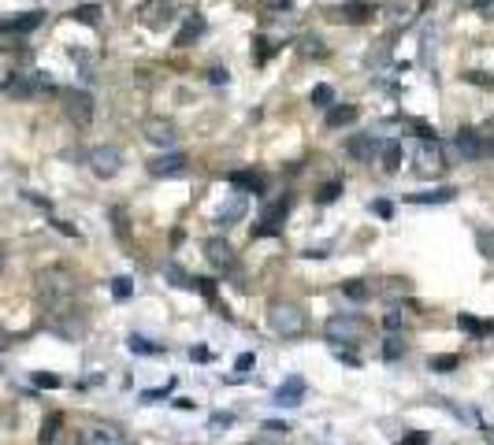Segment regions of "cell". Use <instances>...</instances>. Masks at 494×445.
Masks as SVG:
<instances>
[{
    "instance_id": "obj_29",
    "label": "cell",
    "mask_w": 494,
    "mask_h": 445,
    "mask_svg": "<svg viewBox=\"0 0 494 445\" xmlns=\"http://www.w3.org/2000/svg\"><path fill=\"white\" fill-rule=\"evenodd\" d=\"M342 293H346L349 300H368V297H372V290L364 286V279H349V282H342Z\"/></svg>"
},
{
    "instance_id": "obj_10",
    "label": "cell",
    "mask_w": 494,
    "mask_h": 445,
    "mask_svg": "<svg viewBox=\"0 0 494 445\" xmlns=\"http://www.w3.org/2000/svg\"><path fill=\"white\" fill-rule=\"evenodd\" d=\"M375 11H379V8H375L372 0H346V4H338V8H334V19H338V22H353V26H357V22H368Z\"/></svg>"
},
{
    "instance_id": "obj_39",
    "label": "cell",
    "mask_w": 494,
    "mask_h": 445,
    "mask_svg": "<svg viewBox=\"0 0 494 445\" xmlns=\"http://www.w3.org/2000/svg\"><path fill=\"white\" fill-rule=\"evenodd\" d=\"M190 286H193V290H201L208 300H216V282L212 279H190Z\"/></svg>"
},
{
    "instance_id": "obj_35",
    "label": "cell",
    "mask_w": 494,
    "mask_h": 445,
    "mask_svg": "<svg viewBox=\"0 0 494 445\" xmlns=\"http://www.w3.org/2000/svg\"><path fill=\"white\" fill-rule=\"evenodd\" d=\"M457 364H461V357L446 352V357H431V360H427V368H431V371H453Z\"/></svg>"
},
{
    "instance_id": "obj_30",
    "label": "cell",
    "mask_w": 494,
    "mask_h": 445,
    "mask_svg": "<svg viewBox=\"0 0 494 445\" xmlns=\"http://www.w3.org/2000/svg\"><path fill=\"white\" fill-rule=\"evenodd\" d=\"M379 293H383V297H390V300L409 297V282H405V279H386V286H379Z\"/></svg>"
},
{
    "instance_id": "obj_32",
    "label": "cell",
    "mask_w": 494,
    "mask_h": 445,
    "mask_svg": "<svg viewBox=\"0 0 494 445\" xmlns=\"http://www.w3.org/2000/svg\"><path fill=\"white\" fill-rule=\"evenodd\" d=\"M401 357H405V342L398 334H390L383 342V360H401Z\"/></svg>"
},
{
    "instance_id": "obj_46",
    "label": "cell",
    "mask_w": 494,
    "mask_h": 445,
    "mask_svg": "<svg viewBox=\"0 0 494 445\" xmlns=\"http://www.w3.org/2000/svg\"><path fill=\"white\" fill-rule=\"evenodd\" d=\"M405 445H427V434L424 430H412V434H405Z\"/></svg>"
},
{
    "instance_id": "obj_34",
    "label": "cell",
    "mask_w": 494,
    "mask_h": 445,
    "mask_svg": "<svg viewBox=\"0 0 494 445\" xmlns=\"http://www.w3.org/2000/svg\"><path fill=\"white\" fill-rule=\"evenodd\" d=\"M338 193H342V182H327V186L316 190V204H334Z\"/></svg>"
},
{
    "instance_id": "obj_49",
    "label": "cell",
    "mask_w": 494,
    "mask_h": 445,
    "mask_svg": "<svg viewBox=\"0 0 494 445\" xmlns=\"http://www.w3.org/2000/svg\"><path fill=\"white\" fill-rule=\"evenodd\" d=\"M264 430H271V434H286L290 427H286V423H264Z\"/></svg>"
},
{
    "instance_id": "obj_51",
    "label": "cell",
    "mask_w": 494,
    "mask_h": 445,
    "mask_svg": "<svg viewBox=\"0 0 494 445\" xmlns=\"http://www.w3.org/2000/svg\"><path fill=\"white\" fill-rule=\"evenodd\" d=\"M264 4H268V8H286L290 0H264Z\"/></svg>"
},
{
    "instance_id": "obj_6",
    "label": "cell",
    "mask_w": 494,
    "mask_h": 445,
    "mask_svg": "<svg viewBox=\"0 0 494 445\" xmlns=\"http://www.w3.org/2000/svg\"><path fill=\"white\" fill-rule=\"evenodd\" d=\"M175 11H178V0H141L138 19L145 22L149 30H164L167 22H175Z\"/></svg>"
},
{
    "instance_id": "obj_41",
    "label": "cell",
    "mask_w": 494,
    "mask_h": 445,
    "mask_svg": "<svg viewBox=\"0 0 494 445\" xmlns=\"http://www.w3.org/2000/svg\"><path fill=\"white\" fill-rule=\"evenodd\" d=\"M401 323H405V319H401V312H398V308L383 316V326H386V331H401Z\"/></svg>"
},
{
    "instance_id": "obj_48",
    "label": "cell",
    "mask_w": 494,
    "mask_h": 445,
    "mask_svg": "<svg viewBox=\"0 0 494 445\" xmlns=\"http://www.w3.org/2000/svg\"><path fill=\"white\" fill-rule=\"evenodd\" d=\"M338 360H342V364H349V368H357V357H353V352H346V349H338Z\"/></svg>"
},
{
    "instance_id": "obj_16",
    "label": "cell",
    "mask_w": 494,
    "mask_h": 445,
    "mask_svg": "<svg viewBox=\"0 0 494 445\" xmlns=\"http://www.w3.org/2000/svg\"><path fill=\"white\" fill-rule=\"evenodd\" d=\"M201 34H204V19L197 15V11H193V15H186V22H182V30L175 34V45H178V48H186V45L197 41Z\"/></svg>"
},
{
    "instance_id": "obj_20",
    "label": "cell",
    "mask_w": 494,
    "mask_h": 445,
    "mask_svg": "<svg viewBox=\"0 0 494 445\" xmlns=\"http://www.w3.org/2000/svg\"><path fill=\"white\" fill-rule=\"evenodd\" d=\"M349 123H357V104H334V108L327 112V126L331 130H342Z\"/></svg>"
},
{
    "instance_id": "obj_2",
    "label": "cell",
    "mask_w": 494,
    "mask_h": 445,
    "mask_svg": "<svg viewBox=\"0 0 494 445\" xmlns=\"http://www.w3.org/2000/svg\"><path fill=\"white\" fill-rule=\"evenodd\" d=\"M364 331H368V323H364L360 316H353V312H342V316H331L327 323H323V338H327L331 345H357Z\"/></svg>"
},
{
    "instance_id": "obj_12",
    "label": "cell",
    "mask_w": 494,
    "mask_h": 445,
    "mask_svg": "<svg viewBox=\"0 0 494 445\" xmlns=\"http://www.w3.org/2000/svg\"><path fill=\"white\" fill-rule=\"evenodd\" d=\"M275 404H282V409H297V404L305 401V378L301 375H290L286 383L275 390V397H271Z\"/></svg>"
},
{
    "instance_id": "obj_43",
    "label": "cell",
    "mask_w": 494,
    "mask_h": 445,
    "mask_svg": "<svg viewBox=\"0 0 494 445\" xmlns=\"http://www.w3.org/2000/svg\"><path fill=\"white\" fill-rule=\"evenodd\" d=\"M472 8H479V15H487V19H494V0H468Z\"/></svg>"
},
{
    "instance_id": "obj_40",
    "label": "cell",
    "mask_w": 494,
    "mask_h": 445,
    "mask_svg": "<svg viewBox=\"0 0 494 445\" xmlns=\"http://www.w3.org/2000/svg\"><path fill=\"white\" fill-rule=\"evenodd\" d=\"M34 386H41V390H56L60 386V375H34Z\"/></svg>"
},
{
    "instance_id": "obj_14",
    "label": "cell",
    "mask_w": 494,
    "mask_h": 445,
    "mask_svg": "<svg viewBox=\"0 0 494 445\" xmlns=\"http://www.w3.org/2000/svg\"><path fill=\"white\" fill-rule=\"evenodd\" d=\"M204 256H208V264L219 267V271L234 264V248H230L227 238H208V241H204Z\"/></svg>"
},
{
    "instance_id": "obj_47",
    "label": "cell",
    "mask_w": 494,
    "mask_h": 445,
    "mask_svg": "<svg viewBox=\"0 0 494 445\" xmlns=\"http://www.w3.org/2000/svg\"><path fill=\"white\" fill-rule=\"evenodd\" d=\"M208 78H212L216 86H223V82H227V71H223V67H212V71H208Z\"/></svg>"
},
{
    "instance_id": "obj_5",
    "label": "cell",
    "mask_w": 494,
    "mask_h": 445,
    "mask_svg": "<svg viewBox=\"0 0 494 445\" xmlns=\"http://www.w3.org/2000/svg\"><path fill=\"white\" fill-rule=\"evenodd\" d=\"M290 204H294L290 193H282L275 204H268L264 215H260V222L253 227V238H275V234L282 230V219H286V212H290Z\"/></svg>"
},
{
    "instance_id": "obj_44",
    "label": "cell",
    "mask_w": 494,
    "mask_h": 445,
    "mask_svg": "<svg viewBox=\"0 0 494 445\" xmlns=\"http://www.w3.org/2000/svg\"><path fill=\"white\" fill-rule=\"evenodd\" d=\"M253 360H256L253 352H242V357L234 360V368H238V371H249V368H253Z\"/></svg>"
},
{
    "instance_id": "obj_24",
    "label": "cell",
    "mask_w": 494,
    "mask_h": 445,
    "mask_svg": "<svg viewBox=\"0 0 494 445\" xmlns=\"http://www.w3.org/2000/svg\"><path fill=\"white\" fill-rule=\"evenodd\" d=\"M242 215H245V193H234V201L223 208V212H219L216 222H219V227H230V222H238Z\"/></svg>"
},
{
    "instance_id": "obj_25",
    "label": "cell",
    "mask_w": 494,
    "mask_h": 445,
    "mask_svg": "<svg viewBox=\"0 0 494 445\" xmlns=\"http://www.w3.org/2000/svg\"><path fill=\"white\" fill-rule=\"evenodd\" d=\"M457 326H461V331H468V334H476V338L494 334V323H479L476 316H468V312H461V316H457Z\"/></svg>"
},
{
    "instance_id": "obj_17",
    "label": "cell",
    "mask_w": 494,
    "mask_h": 445,
    "mask_svg": "<svg viewBox=\"0 0 494 445\" xmlns=\"http://www.w3.org/2000/svg\"><path fill=\"white\" fill-rule=\"evenodd\" d=\"M86 445H123V430H115V427H89L86 434H82Z\"/></svg>"
},
{
    "instance_id": "obj_22",
    "label": "cell",
    "mask_w": 494,
    "mask_h": 445,
    "mask_svg": "<svg viewBox=\"0 0 494 445\" xmlns=\"http://www.w3.org/2000/svg\"><path fill=\"white\" fill-rule=\"evenodd\" d=\"M227 182H230V186H238V190H245V193H260V190H264V178H260L256 171H230Z\"/></svg>"
},
{
    "instance_id": "obj_38",
    "label": "cell",
    "mask_w": 494,
    "mask_h": 445,
    "mask_svg": "<svg viewBox=\"0 0 494 445\" xmlns=\"http://www.w3.org/2000/svg\"><path fill=\"white\" fill-rule=\"evenodd\" d=\"M305 48V56H327V48H323V41H320V37H305V41H301Z\"/></svg>"
},
{
    "instance_id": "obj_11",
    "label": "cell",
    "mask_w": 494,
    "mask_h": 445,
    "mask_svg": "<svg viewBox=\"0 0 494 445\" xmlns=\"http://www.w3.org/2000/svg\"><path fill=\"white\" fill-rule=\"evenodd\" d=\"M8 89H11V97H37V93H52V82H48V74L34 71V74L15 78V82H11Z\"/></svg>"
},
{
    "instance_id": "obj_31",
    "label": "cell",
    "mask_w": 494,
    "mask_h": 445,
    "mask_svg": "<svg viewBox=\"0 0 494 445\" xmlns=\"http://www.w3.org/2000/svg\"><path fill=\"white\" fill-rule=\"evenodd\" d=\"M312 104H316V108H334V89L331 86H316V89H312V97H308Z\"/></svg>"
},
{
    "instance_id": "obj_8",
    "label": "cell",
    "mask_w": 494,
    "mask_h": 445,
    "mask_svg": "<svg viewBox=\"0 0 494 445\" xmlns=\"http://www.w3.org/2000/svg\"><path fill=\"white\" fill-rule=\"evenodd\" d=\"M442 149H438V141H420V149H416V175H424V178H431L442 171Z\"/></svg>"
},
{
    "instance_id": "obj_37",
    "label": "cell",
    "mask_w": 494,
    "mask_h": 445,
    "mask_svg": "<svg viewBox=\"0 0 494 445\" xmlns=\"http://www.w3.org/2000/svg\"><path fill=\"white\" fill-rule=\"evenodd\" d=\"M175 390V378H167V386H160V390H145V394H141V401L145 404H152V401H160V397H167Z\"/></svg>"
},
{
    "instance_id": "obj_13",
    "label": "cell",
    "mask_w": 494,
    "mask_h": 445,
    "mask_svg": "<svg viewBox=\"0 0 494 445\" xmlns=\"http://www.w3.org/2000/svg\"><path fill=\"white\" fill-rule=\"evenodd\" d=\"M182 171H186V156L182 152H167V156L149 160V175L152 178H171V175H182Z\"/></svg>"
},
{
    "instance_id": "obj_4",
    "label": "cell",
    "mask_w": 494,
    "mask_h": 445,
    "mask_svg": "<svg viewBox=\"0 0 494 445\" xmlns=\"http://www.w3.org/2000/svg\"><path fill=\"white\" fill-rule=\"evenodd\" d=\"M60 100H63V112H67L71 123H78V126L93 123V97L86 89H60Z\"/></svg>"
},
{
    "instance_id": "obj_19",
    "label": "cell",
    "mask_w": 494,
    "mask_h": 445,
    "mask_svg": "<svg viewBox=\"0 0 494 445\" xmlns=\"http://www.w3.org/2000/svg\"><path fill=\"white\" fill-rule=\"evenodd\" d=\"M379 160H383V171L394 175L398 167H401V141H394V138L379 141Z\"/></svg>"
},
{
    "instance_id": "obj_33",
    "label": "cell",
    "mask_w": 494,
    "mask_h": 445,
    "mask_svg": "<svg viewBox=\"0 0 494 445\" xmlns=\"http://www.w3.org/2000/svg\"><path fill=\"white\" fill-rule=\"evenodd\" d=\"M60 423H63V416H56V412H52L48 420H45V427H41V445H52V441H56V434H60Z\"/></svg>"
},
{
    "instance_id": "obj_1",
    "label": "cell",
    "mask_w": 494,
    "mask_h": 445,
    "mask_svg": "<svg viewBox=\"0 0 494 445\" xmlns=\"http://www.w3.org/2000/svg\"><path fill=\"white\" fill-rule=\"evenodd\" d=\"M37 297L48 305L52 316H67L71 312V297H74V279L67 267H45L37 274Z\"/></svg>"
},
{
    "instance_id": "obj_45",
    "label": "cell",
    "mask_w": 494,
    "mask_h": 445,
    "mask_svg": "<svg viewBox=\"0 0 494 445\" xmlns=\"http://www.w3.org/2000/svg\"><path fill=\"white\" fill-rule=\"evenodd\" d=\"M230 423H234L230 412H216V416H212V427H230Z\"/></svg>"
},
{
    "instance_id": "obj_28",
    "label": "cell",
    "mask_w": 494,
    "mask_h": 445,
    "mask_svg": "<svg viewBox=\"0 0 494 445\" xmlns=\"http://www.w3.org/2000/svg\"><path fill=\"white\" fill-rule=\"evenodd\" d=\"M271 52H275V45H271L268 37H253V63L256 67H264V63L271 60Z\"/></svg>"
},
{
    "instance_id": "obj_9",
    "label": "cell",
    "mask_w": 494,
    "mask_h": 445,
    "mask_svg": "<svg viewBox=\"0 0 494 445\" xmlns=\"http://www.w3.org/2000/svg\"><path fill=\"white\" fill-rule=\"evenodd\" d=\"M141 130H145V138L152 141V145H175V138H178V130L171 119H160V115H149L145 123H141Z\"/></svg>"
},
{
    "instance_id": "obj_18",
    "label": "cell",
    "mask_w": 494,
    "mask_h": 445,
    "mask_svg": "<svg viewBox=\"0 0 494 445\" xmlns=\"http://www.w3.org/2000/svg\"><path fill=\"white\" fill-rule=\"evenodd\" d=\"M457 152L464 160H479L483 156V141H479L476 130H457Z\"/></svg>"
},
{
    "instance_id": "obj_27",
    "label": "cell",
    "mask_w": 494,
    "mask_h": 445,
    "mask_svg": "<svg viewBox=\"0 0 494 445\" xmlns=\"http://www.w3.org/2000/svg\"><path fill=\"white\" fill-rule=\"evenodd\" d=\"M126 345H130V352H141V357H160L164 352V345H156V342H149V338H141V334H134Z\"/></svg>"
},
{
    "instance_id": "obj_7",
    "label": "cell",
    "mask_w": 494,
    "mask_h": 445,
    "mask_svg": "<svg viewBox=\"0 0 494 445\" xmlns=\"http://www.w3.org/2000/svg\"><path fill=\"white\" fill-rule=\"evenodd\" d=\"M89 167H93L97 178H112V175H119V167H123V152L115 145H97L89 152Z\"/></svg>"
},
{
    "instance_id": "obj_21",
    "label": "cell",
    "mask_w": 494,
    "mask_h": 445,
    "mask_svg": "<svg viewBox=\"0 0 494 445\" xmlns=\"http://www.w3.org/2000/svg\"><path fill=\"white\" fill-rule=\"evenodd\" d=\"M41 11H30V15H22V19H8V22H0V30H8V34H30L41 26Z\"/></svg>"
},
{
    "instance_id": "obj_42",
    "label": "cell",
    "mask_w": 494,
    "mask_h": 445,
    "mask_svg": "<svg viewBox=\"0 0 494 445\" xmlns=\"http://www.w3.org/2000/svg\"><path fill=\"white\" fill-rule=\"evenodd\" d=\"M372 212L383 215V219H390V215H394V204H390V201H372Z\"/></svg>"
},
{
    "instance_id": "obj_15",
    "label": "cell",
    "mask_w": 494,
    "mask_h": 445,
    "mask_svg": "<svg viewBox=\"0 0 494 445\" xmlns=\"http://www.w3.org/2000/svg\"><path fill=\"white\" fill-rule=\"evenodd\" d=\"M375 149H379V145H375V138H372V134H353V138L346 141V152L353 156L357 164H368V160H375Z\"/></svg>"
},
{
    "instance_id": "obj_3",
    "label": "cell",
    "mask_w": 494,
    "mask_h": 445,
    "mask_svg": "<svg viewBox=\"0 0 494 445\" xmlns=\"http://www.w3.org/2000/svg\"><path fill=\"white\" fill-rule=\"evenodd\" d=\"M268 323H271V331H275L279 338L305 334V312L297 305H282V300H275V305L268 308Z\"/></svg>"
},
{
    "instance_id": "obj_53",
    "label": "cell",
    "mask_w": 494,
    "mask_h": 445,
    "mask_svg": "<svg viewBox=\"0 0 494 445\" xmlns=\"http://www.w3.org/2000/svg\"><path fill=\"white\" fill-rule=\"evenodd\" d=\"M483 152H490V156H494V141H487V145H483Z\"/></svg>"
},
{
    "instance_id": "obj_23",
    "label": "cell",
    "mask_w": 494,
    "mask_h": 445,
    "mask_svg": "<svg viewBox=\"0 0 494 445\" xmlns=\"http://www.w3.org/2000/svg\"><path fill=\"white\" fill-rule=\"evenodd\" d=\"M457 197V190L453 186H442V190H427V193H412V204H446V201H453Z\"/></svg>"
},
{
    "instance_id": "obj_55",
    "label": "cell",
    "mask_w": 494,
    "mask_h": 445,
    "mask_svg": "<svg viewBox=\"0 0 494 445\" xmlns=\"http://www.w3.org/2000/svg\"><path fill=\"white\" fill-rule=\"evenodd\" d=\"M253 445H271V441H253Z\"/></svg>"
},
{
    "instance_id": "obj_54",
    "label": "cell",
    "mask_w": 494,
    "mask_h": 445,
    "mask_svg": "<svg viewBox=\"0 0 494 445\" xmlns=\"http://www.w3.org/2000/svg\"><path fill=\"white\" fill-rule=\"evenodd\" d=\"M0 271H4V248H0Z\"/></svg>"
},
{
    "instance_id": "obj_36",
    "label": "cell",
    "mask_w": 494,
    "mask_h": 445,
    "mask_svg": "<svg viewBox=\"0 0 494 445\" xmlns=\"http://www.w3.org/2000/svg\"><path fill=\"white\" fill-rule=\"evenodd\" d=\"M112 293H115V300H126L130 293H134V286H130V279H126V274H119V279H112Z\"/></svg>"
},
{
    "instance_id": "obj_52",
    "label": "cell",
    "mask_w": 494,
    "mask_h": 445,
    "mask_svg": "<svg viewBox=\"0 0 494 445\" xmlns=\"http://www.w3.org/2000/svg\"><path fill=\"white\" fill-rule=\"evenodd\" d=\"M483 438H487V445H494V427H483Z\"/></svg>"
},
{
    "instance_id": "obj_50",
    "label": "cell",
    "mask_w": 494,
    "mask_h": 445,
    "mask_svg": "<svg viewBox=\"0 0 494 445\" xmlns=\"http://www.w3.org/2000/svg\"><path fill=\"white\" fill-rule=\"evenodd\" d=\"M190 360H208V349H190Z\"/></svg>"
},
{
    "instance_id": "obj_26",
    "label": "cell",
    "mask_w": 494,
    "mask_h": 445,
    "mask_svg": "<svg viewBox=\"0 0 494 445\" xmlns=\"http://www.w3.org/2000/svg\"><path fill=\"white\" fill-rule=\"evenodd\" d=\"M71 19H74V22H82V26H97V19H100V4H78V8H71Z\"/></svg>"
}]
</instances>
